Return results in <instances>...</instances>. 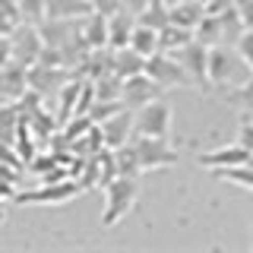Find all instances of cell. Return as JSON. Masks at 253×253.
Returning <instances> with one entry per match:
<instances>
[{"label":"cell","instance_id":"obj_10","mask_svg":"<svg viewBox=\"0 0 253 253\" xmlns=\"http://www.w3.org/2000/svg\"><path fill=\"white\" fill-rule=\"evenodd\" d=\"M101 139H105V146L108 149H121L126 146V142L133 139V108H124V111H117V114H111L108 121H101Z\"/></svg>","mask_w":253,"mask_h":253},{"label":"cell","instance_id":"obj_20","mask_svg":"<svg viewBox=\"0 0 253 253\" xmlns=\"http://www.w3.org/2000/svg\"><path fill=\"white\" fill-rule=\"evenodd\" d=\"M187 42H193V29H187V26L168 22L165 29H158V44H162V51H177V47H184Z\"/></svg>","mask_w":253,"mask_h":253},{"label":"cell","instance_id":"obj_33","mask_svg":"<svg viewBox=\"0 0 253 253\" xmlns=\"http://www.w3.org/2000/svg\"><path fill=\"white\" fill-rule=\"evenodd\" d=\"M149 3H152V0H124V10H130L133 16H139Z\"/></svg>","mask_w":253,"mask_h":253},{"label":"cell","instance_id":"obj_6","mask_svg":"<svg viewBox=\"0 0 253 253\" xmlns=\"http://www.w3.org/2000/svg\"><path fill=\"white\" fill-rule=\"evenodd\" d=\"M10 42H13V60L22 63L26 70L32 63H38V57H42V51H44L42 29H38L35 22H19V26L13 29Z\"/></svg>","mask_w":253,"mask_h":253},{"label":"cell","instance_id":"obj_8","mask_svg":"<svg viewBox=\"0 0 253 253\" xmlns=\"http://www.w3.org/2000/svg\"><path fill=\"white\" fill-rule=\"evenodd\" d=\"M237 63H247L234 51H228V44H212L209 47V83L215 85H234L237 83Z\"/></svg>","mask_w":253,"mask_h":253},{"label":"cell","instance_id":"obj_17","mask_svg":"<svg viewBox=\"0 0 253 253\" xmlns=\"http://www.w3.org/2000/svg\"><path fill=\"white\" fill-rule=\"evenodd\" d=\"M83 35L89 42V47H108V16L92 10L83 19Z\"/></svg>","mask_w":253,"mask_h":253},{"label":"cell","instance_id":"obj_15","mask_svg":"<svg viewBox=\"0 0 253 253\" xmlns=\"http://www.w3.org/2000/svg\"><path fill=\"white\" fill-rule=\"evenodd\" d=\"M114 73L117 76H136V73H146V57L139 51H133L130 44L126 47H114Z\"/></svg>","mask_w":253,"mask_h":253},{"label":"cell","instance_id":"obj_3","mask_svg":"<svg viewBox=\"0 0 253 253\" xmlns=\"http://www.w3.org/2000/svg\"><path fill=\"white\" fill-rule=\"evenodd\" d=\"M171 105L162 98L149 101V105H142L133 111V130L139 133V136H165L168 139L171 133Z\"/></svg>","mask_w":253,"mask_h":253},{"label":"cell","instance_id":"obj_14","mask_svg":"<svg viewBox=\"0 0 253 253\" xmlns=\"http://www.w3.org/2000/svg\"><path fill=\"white\" fill-rule=\"evenodd\" d=\"M247 158H250V152L241 146V142H234V146H221L215 152H203L200 165L209 168V171H215V168H228V165H244Z\"/></svg>","mask_w":253,"mask_h":253},{"label":"cell","instance_id":"obj_2","mask_svg":"<svg viewBox=\"0 0 253 253\" xmlns=\"http://www.w3.org/2000/svg\"><path fill=\"white\" fill-rule=\"evenodd\" d=\"M85 187L79 180H51V184H42L35 190L16 193V203L19 206H63V203L73 200V196H79Z\"/></svg>","mask_w":253,"mask_h":253},{"label":"cell","instance_id":"obj_27","mask_svg":"<svg viewBox=\"0 0 253 253\" xmlns=\"http://www.w3.org/2000/svg\"><path fill=\"white\" fill-rule=\"evenodd\" d=\"M124 108H126L124 101H95L92 111H89V117L95 124H101V121H108L111 114H117V111H124Z\"/></svg>","mask_w":253,"mask_h":253},{"label":"cell","instance_id":"obj_24","mask_svg":"<svg viewBox=\"0 0 253 253\" xmlns=\"http://www.w3.org/2000/svg\"><path fill=\"white\" fill-rule=\"evenodd\" d=\"M228 98H231V105H237V108L244 111V117H250V121H253V76L244 79V83H237L234 92L228 95Z\"/></svg>","mask_w":253,"mask_h":253},{"label":"cell","instance_id":"obj_25","mask_svg":"<svg viewBox=\"0 0 253 253\" xmlns=\"http://www.w3.org/2000/svg\"><path fill=\"white\" fill-rule=\"evenodd\" d=\"M117 174H121V171H117V155H114V149L105 146V152L98 149V187L111 184Z\"/></svg>","mask_w":253,"mask_h":253},{"label":"cell","instance_id":"obj_4","mask_svg":"<svg viewBox=\"0 0 253 253\" xmlns=\"http://www.w3.org/2000/svg\"><path fill=\"white\" fill-rule=\"evenodd\" d=\"M146 73L155 79L162 89H171V85H193V79L187 76L184 63L174 57L171 51H155L146 57Z\"/></svg>","mask_w":253,"mask_h":253},{"label":"cell","instance_id":"obj_1","mask_svg":"<svg viewBox=\"0 0 253 253\" xmlns=\"http://www.w3.org/2000/svg\"><path fill=\"white\" fill-rule=\"evenodd\" d=\"M105 190V212H101V225L105 228H114L121 218L130 215V209L136 206V196H139V184L136 177H126V174H117L111 184L101 187Z\"/></svg>","mask_w":253,"mask_h":253},{"label":"cell","instance_id":"obj_35","mask_svg":"<svg viewBox=\"0 0 253 253\" xmlns=\"http://www.w3.org/2000/svg\"><path fill=\"white\" fill-rule=\"evenodd\" d=\"M247 162H250V165H253V152H250V158H247Z\"/></svg>","mask_w":253,"mask_h":253},{"label":"cell","instance_id":"obj_19","mask_svg":"<svg viewBox=\"0 0 253 253\" xmlns=\"http://www.w3.org/2000/svg\"><path fill=\"white\" fill-rule=\"evenodd\" d=\"M130 47H133V51H139L142 57H149V54L162 51V44H158V29L146 26V22H136V29H133V38H130Z\"/></svg>","mask_w":253,"mask_h":253},{"label":"cell","instance_id":"obj_5","mask_svg":"<svg viewBox=\"0 0 253 253\" xmlns=\"http://www.w3.org/2000/svg\"><path fill=\"white\" fill-rule=\"evenodd\" d=\"M130 142L139 152L142 171H155V168H171V165H177V152L168 146L165 136H139V133H133Z\"/></svg>","mask_w":253,"mask_h":253},{"label":"cell","instance_id":"obj_22","mask_svg":"<svg viewBox=\"0 0 253 253\" xmlns=\"http://www.w3.org/2000/svg\"><path fill=\"white\" fill-rule=\"evenodd\" d=\"M114 155H117V171H121V174H126V177H139V174H142L139 152H136V146H133V142L114 149Z\"/></svg>","mask_w":253,"mask_h":253},{"label":"cell","instance_id":"obj_30","mask_svg":"<svg viewBox=\"0 0 253 253\" xmlns=\"http://www.w3.org/2000/svg\"><path fill=\"white\" fill-rule=\"evenodd\" d=\"M234 10L241 16V22L247 29H253V0H234Z\"/></svg>","mask_w":253,"mask_h":253},{"label":"cell","instance_id":"obj_12","mask_svg":"<svg viewBox=\"0 0 253 253\" xmlns=\"http://www.w3.org/2000/svg\"><path fill=\"white\" fill-rule=\"evenodd\" d=\"M29 89V70L22 67V63H6V67H0V95L3 98H22V92Z\"/></svg>","mask_w":253,"mask_h":253},{"label":"cell","instance_id":"obj_29","mask_svg":"<svg viewBox=\"0 0 253 253\" xmlns=\"http://www.w3.org/2000/svg\"><path fill=\"white\" fill-rule=\"evenodd\" d=\"M237 142H241L247 152H253V121H250V117H244V121H241V130H237Z\"/></svg>","mask_w":253,"mask_h":253},{"label":"cell","instance_id":"obj_26","mask_svg":"<svg viewBox=\"0 0 253 253\" xmlns=\"http://www.w3.org/2000/svg\"><path fill=\"white\" fill-rule=\"evenodd\" d=\"M19 13H22V22L42 26L47 19V0H19Z\"/></svg>","mask_w":253,"mask_h":253},{"label":"cell","instance_id":"obj_11","mask_svg":"<svg viewBox=\"0 0 253 253\" xmlns=\"http://www.w3.org/2000/svg\"><path fill=\"white\" fill-rule=\"evenodd\" d=\"M70 73H73V70H67V67H47V63H32V67H29V89L42 92L44 98H47L51 92H60V89H63V83L70 79Z\"/></svg>","mask_w":253,"mask_h":253},{"label":"cell","instance_id":"obj_7","mask_svg":"<svg viewBox=\"0 0 253 253\" xmlns=\"http://www.w3.org/2000/svg\"><path fill=\"white\" fill-rule=\"evenodd\" d=\"M174 57H177L180 63H184L187 76L193 79V85H200V89H206L209 85V44L203 42H187L184 47H177V51H171Z\"/></svg>","mask_w":253,"mask_h":253},{"label":"cell","instance_id":"obj_21","mask_svg":"<svg viewBox=\"0 0 253 253\" xmlns=\"http://www.w3.org/2000/svg\"><path fill=\"white\" fill-rule=\"evenodd\" d=\"M218 180H231V184L244 187V190H253V165L244 162V165H228V168H215L212 171Z\"/></svg>","mask_w":253,"mask_h":253},{"label":"cell","instance_id":"obj_13","mask_svg":"<svg viewBox=\"0 0 253 253\" xmlns=\"http://www.w3.org/2000/svg\"><path fill=\"white\" fill-rule=\"evenodd\" d=\"M136 16L130 10H117L114 16H108V44L111 47H126L133 38V29H136Z\"/></svg>","mask_w":253,"mask_h":253},{"label":"cell","instance_id":"obj_16","mask_svg":"<svg viewBox=\"0 0 253 253\" xmlns=\"http://www.w3.org/2000/svg\"><path fill=\"white\" fill-rule=\"evenodd\" d=\"M206 16V3L203 0H180V3L171 6V22L177 26H187V29H196Z\"/></svg>","mask_w":253,"mask_h":253},{"label":"cell","instance_id":"obj_18","mask_svg":"<svg viewBox=\"0 0 253 253\" xmlns=\"http://www.w3.org/2000/svg\"><path fill=\"white\" fill-rule=\"evenodd\" d=\"M193 38L196 42H203V44H225V29H221V16L215 13H206L203 16V22L193 29Z\"/></svg>","mask_w":253,"mask_h":253},{"label":"cell","instance_id":"obj_28","mask_svg":"<svg viewBox=\"0 0 253 253\" xmlns=\"http://www.w3.org/2000/svg\"><path fill=\"white\" fill-rule=\"evenodd\" d=\"M234 47H237V54H241V57L253 67V29H244V35L237 38Z\"/></svg>","mask_w":253,"mask_h":253},{"label":"cell","instance_id":"obj_23","mask_svg":"<svg viewBox=\"0 0 253 253\" xmlns=\"http://www.w3.org/2000/svg\"><path fill=\"white\" fill-rule=\"evenodd\" d=\"M139 22H146V26H152V29H165L171 22V6L165 3V0H152V3L146 6L139 16H136Z\"/></svg>","mask_w":253,"mask_h":253},{"label":"cell","instance_id":"obj_34","mask_svg":"<svg viewBox=\"0 0 253 253\" xmlns=\"http://www.w3.org/2000/svg\"><path fill=\"white\" fill-rule=\"evenodd\" d=\"M165 3H168V6H174V3H180V0H165Z\"/></svg>","mask_w":253,"mask_h":253},{"label":"cell","instance_id":"obj_31","mask_svg":"<svg viewBox=\"0 0 253 253\" xmlns=\"http://www.w3.org/2000/svg\"><path fill=\"white\" fill-rule=\"evenodd\" d=\"M92 6L105 16H114L117 10H124V0H92Z\"/></svg>","mask_w":253,"mask_h":253},{"label":"cell","instance_id":"obj_9","mask_svg":"<svg viewBox=\"0 0 253 253\" xmlns=\"http://www.w3.org/2000/svg\"><path fill=\"white\" fill-rule=\"evenodd\" d=\"M158 95H162V85L155 83L149 73H136V76H126L124 79V92H121V101L126 108H142L149 105V101H155Z\"/></svg>","mask_w":253,"mask_h":253},{"label":"cell","instance_id":"obj_36","mask_svg":"<svg viewBox=\"0 0 253 253\" xmlns=\"http://www.w3.org/2000/svg\"><path fill=\"white\" fill-rule=\"evenodd\" d=\"M203 3H209V0H203Z\"/></svg>","mask_w":253,"mask_h":253},{"label":"cell","instance_id":"obj_32","mask_svg":"<svg viewBox=\"0 0 253 253\" xmlns=\"http://www.w3.org/2000/svg\"><path fill=\"white\" fill-rule=\"evenodd\" d=\"M6 63H13V42L10 35H0V67H6Z\"/></svg>","mask_w":253,"mask_h":253}]
</instances>
